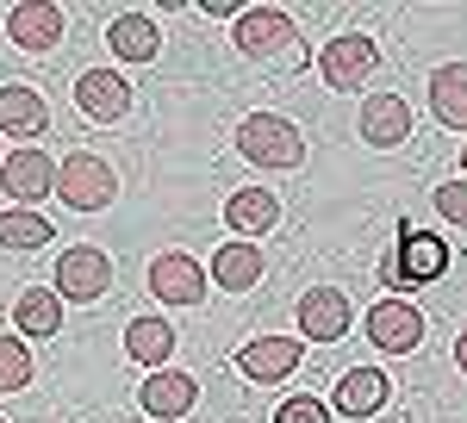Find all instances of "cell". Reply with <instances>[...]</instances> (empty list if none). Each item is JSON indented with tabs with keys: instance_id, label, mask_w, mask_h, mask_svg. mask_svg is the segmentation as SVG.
<instances>
[{
	"instance_id": "cell-1",
	"label": "cell",
	"mask_w": 467,
	"mask_h": 423,
	"mask_svg": "<svg viewBox=\"0 0 467 423\" xmlns=\"http://www.w3.org/2000/svg\"><path fill=\"white\" fill-rule=\"evenodd\" d=\"M237 150L250 156L255 169H299L306 162V138H299V125L281 119V112H250L237 125Z\"/></svg>"
},
{
	"instance_id": "cell-2",
	"label": "cell",
	"mask_w": 467,
	"mask_h": 423,
	"mask_svg": "<svg viewBox=\"0 0 467 423\" xmlns=\"http://www.w3.org/2000/svg\"><path fill=\"white\" fill-rule=\"evenodd\" d=\"M57 200L69 212H100L119 200V175H112L100 156H88V150H75L57 162Z\"/></svg>"
},
{
	"instance_id": "cell-3",
	"label": "cell",
	"mask_w": 467,
	"mask_h": 423,
	"mask_svg": "<svg viewBox=\"0 0 467 423\" xmlns=\"http://www.w3.org/2000/svg\"><path fill=\"white\" fill-rule=\"evenodd\" d=\"M107 286H112V262L94 243H75V249L57 255V281H50V293H57L63 305H94Z\"/></svg>"
},
{
	"instance_id": "cell-4",
	"label": "cell",
	"mask_w": 467,
	"mask_h": 423,
	"mask_svg": "<svg viewBox=\"0 0 467 423\" xmlns=\"http://www.w3.org/2000/svg\"><path fill=\"white\" fill-rule=\"evenodd\" d=\"M374 63H380V50H374V37H361V32H343L318 50V75H324V88H337V94L361 88L374 75Z\"/></svg>"
},
{
	"instance_id": "cell-5",
	"label": "cell",
	"mask_w": 467,
	"mask_h": 423,
	"mask_svg": "<svg viewBox=\"0 0 467 423\" xmlns=\"http://www.w3.org/2000/svg\"><path fill=\"white\" fill-rule=\"evenodd\" d=\"M0 187L19 200V212H32L37 200H50L57 193V162L44 156V150H13V156H0Z\"/></svg>"
},
{
	"instance_id": "cell-6",
	"label": "cell",
	"mask_w": 467,
	"mask_h": 423,
	"mask_svg": "<svg viewBox=\"0 0 467 423\" xmlns=\"http://www.w3.org/2000/svg\"><path fill=\"white\" fill-rule=\"evenodd\" d=\"M231 37H237L244 57H275V50H287L293 37H299V26H293V13H281V6H244Z\"/></svg>"
},
{
	"instance_id": "cell-7",
	"label": "cell",
	"mask_w": 467,
	"mask_h": 423,
	"mask_svg": "<svg viewBox=\"0 0 467 423\" xmlns=\"http://www.w3.org/2000/svg\"><path fill=\"white\" fill-rule=\"evenodd\" d=\"M150 293H156L162 305H200L206 274H200V262H193L187 249H169V255L150 262Z\"/></svg>"
},
{
	"instance_id": "cell-8",
	"label": "cell",
	"mask_w": 467,
	"mask_h": 423,
	"mask_svg": "<svg viewBox=\"0 0 467 423\" xmlns=\"http://www.w3.org/2000/svg\"><path fill=\"white\" fill-rule=\"evenodd\" d=\"M299 336H312V343L349 336V293L343 286H312L299 299Z\"/></svg>"
},
{
	"instance_id": "cell-9",
	"label": "cell",
	"mask_w": 467,
	"mask_h": 423,
	"mask_svg": "<svg viewBox=\"0 0 467 423\" xmlns=\"http://www.w3.org/2000/svg\"><path fill=\"white\" fill-rule=\"evenodd\" d=\"M368 336L387 355H411L424 343V317H418V305H405V299H380V305L368 312Z\"/></svg>"
},
{
	"instance_id": "cell-10",
	"label": "cell",
	"mask_w": 467,
	"mask_h": 423,
	"mask_svg": "<svg viewBox=\"0 0 467 423\" xmlns=\"http://www.w3.org/2000/svg\"><path fill=\"white\" fill-rule=\"evenodd\" d=\"M237 367L250 374L255 387H275V380H287L299 367V336H250L237 349Z\"/></svg>"
},
{
	"instance_id": "cell-11",
	"label": "cell",
	"mask_w": 467,
	"mask_h": 423,
	"mask_svg": "<svg viewBox=\"0 0 467 423\" xmlns=\"http://www.w3.org/2000/svg\"><path fill=\"white\" fill-rule=\"evenodd\" d=\"M6 37H13L19 50H57V44H63V6H50V0H19V6L6 13Z\"/></svg>"
},
{
	"instance_id": "cell-12",
	"label": "cell",
	"mask_w": 467,
	"mask_h": 423,
	"mask_svg": "<svg viewBox=\"0 0 467 423\" xmlns=\"http://www.w3.org/2000/svg\"><path fill=\"white\" fill-rule=\"evenodd\" d=\"M75 106L88 112V119H100V125H112V119H125L131 112V81L112 69H88L81 81H75Z\"/></svg>"
},
{
	"instance_id": "cell-13",
	"label": "cell",
	"mask_w": 467,
	"mask_h": 423,
	"mask_svg": "<svg viewBox=\"0 0 467 423\" xmlns=\"http://www.w3.org/2000/svg\"><path fill=\"white\" fill-rule=\"evenodd\" d=\"M399 274H405V286H431L449 274V243L442 237H431V231H405V243L393 249Z\"/></svg>"
},
{
	"instance_id": "cell-14",
	"label": "cell",
	"mask_w": 467,
	"mask_h": 423,
	"mask_svg": "<svg viewBox=\"0 0 467 423\" xmlns=\"http://www.w3.org/2000/svg\"><path fill=\"white\" fill-rule=\"evenodd\" d=\"M361 138L374 143V150H399V143L411 138V106L399 100V94H368L361 100Z\"/></svg>"
},
{
	"instance_id": "cell-15",
	"label": "cell",
	"mask_w": 467,
	"mask_h": 423,
	"mask_svg": "<svg viewBox=\"0 0 467 423\" xmlns=\"http://www.w3.org/2000/svg\"><path fill=\"white\" fill-rule=\"evenodd\" d=\"M193 398H200V387L187 380V374H175V367H156L144 387H138V405H144L156 423H169V418H187L193 411Z\"/></svg>"
},
{
	"instance_id": "cell-16",
	"label": "cell",
	"mask_w": 467,
	"mask_h": 423,
	"mask_svg": "<svg viewBox=\"0 0 467 423\" xmlns=\"http://www.w3.org/2000/svg\"><path fill=\"white\" fill-rule=\"evenodd\" d=\"M275 218H281V200H275L268 187H237V193L224 200V224L237 231V243L268 237V231H275Z\"/></svg>"
},
{
	"instance_id": "cell-17",
	"label": "cell",
	"mask_w": 467,
	"mask_h": 423,
	"mask_svg": "<svg viewBox=\"0 0 467 423\" xmlns=\"http://www.w3.org/2000/svg\"><path fill=\"white\" fill-rule=\"evenodd\" d=\"M50 106L37 88H0V138H44Z\"/></svg>"
},
{
	"instance_id": "cell-18",
	"label": "cell",
	"mask_w": 467,
	"mask_h": 423,
	"mask_svg": "<svg viewBox=\"0 0 467 423\" xmlns=\"http://www.w3.org/2000/svg\"><path fill=\"white\" fill-rule=\"evenodd\" d=\"M206 281L224 286V293H250V286L262 281V249H255V243H218Z\"/></svg>"
},
{
	"instance_id": "cell-19",
	"label": "cell",
	"mask_w": 467,
	"mask_h": 423,
	"mask_svg": "<svg viewBox=\"0 0 467 423\" xmlns=\"http://www.w3.org/2000/svg\"><path fill=\"white\" fill-rule=\"evenodd\" d=\"M330 405L343 411V418H374L380 405H387V374H374V367H349L337 392H330Z\"/></svg>"
},
{
	"instance_id": "cell-20",
	"label": "cell",
	"mask_w": 467,
	"mask_h": 423,
	"mask_svg": "<svg viewBox=\"0 0 467 423\" xmlns=\"http://www.w3.org/2000/svg\"><path fill=\"white\" fill-rule=\"evenodd\" d=\"M431 112L449 131H467V63H442L431 75Z\"/></svg>"
},
{
	"instance_id": "cell-21",
	"label": "cell",
	"mask_w": 467,
	"mask_h": 423,
	"mask_svg": "<svg viewBox=\"0 0 467 423\" xmlns=\"http://www.w3.org/2000/svg\"><path fill=\"white\" fill-rule=\"evenodd\" d=\"M112 50H119L125 63H150V57L162 50L156 19H150V13H119V19H112Z\"/></svg>"
},
{
	"instance_id": "cell-22",
	"label": "cell",
	"mask_w": 467,
	"mask_h": 423,
	"mask_svg": "<svg viewBox=\"0 0 467 423\" xmlns=\"http://www.w3.org/2000/svg\"><path fill=\"white\" fill-rule=\"evenodd\" d=\"M13 324H19L26 336H57V330H63V299H57L50 286H26L19 305H13Z\"/></svg>"
},
{
	"instance_id": "cell-23",
	"label": "cell",
	"mask_w": 467,
	"mask_h": 423,
	"mask_svg": "<svg viewBox=\"0 0 467 423\" xmlns=\"http://www.w3.org/2000/svg\"><path fill=\"white\" fill-rule=\"evenodd\" d=\"M125 349H131V361H144L150 374L175 355V330L162 324V317H131V330H125Z\"/></svg>"
},
{
	"instance_id": "cell-24",
	"label": "cell",
	"mask_w": 467,
	"mask_h": 423,
	"mask_svg": "<svg viewBox=\"0 0 467 423\" xmlns=\"http://www.w3.org/2000/svg\"><path fill=\"white\" fill-rule=\"evenodd\" d=\"M57 231H50V218H37V212H0V243L6 249H37L50 243Z\"/></svg>"
},
{
	"instance_id": "cell-25",
	"label": "cell",
	"mask_w": 467,
	"mask_h": 423,
	"mask_svg": "<svg viewBox=\"0 0 467 423\" xmlns=\"http://www.w3.org/2000/svg\"><path fill=\"white\" fill-rule=\"evenodd\" d=\"M32 387V349L19 336H0V392H26Z\"/></svg>"
},
{
	"instance_id": "cell-26",
	"label": "cell",
	"mask_w": 467,
	"mask_h": 423,
	"mask_svg": "<svg viewBox=\"0 0 467 423\" xmlns=\"http://www.w3.org/2000/svg\"><path fill=\"white\" fill-rule=\"evenodd\" d=\"M275 423H330V405H324V398H287V405L275 411Z\"/></svg>"
},
{
	"instance_id": "cell-27",
	"label": "cell",
	"mask_w": 467,
	"mask_h": 423,
	"mask_svg": "<svg viewBox=\"0 0 467 423\" xmlns=\"http://www.w3.org/2000/svg\"><path fill=\"white\" fill-rule=\"evenodd\" d=\"M436 212H442L449 224H467V181H449V187H436Z\"/></svg>"
},
{
	"instance_id": "cell-28",
	"label": "cell",
	"mask_w": 467,
	"mask_h": 423,
	"mask_svg": "<svg viewBox=\"0 0 467 423\" xmlns=\"http://www.w3.org/2000/svg\"><path fill=\"white\" fill-rule=\"evenodd\" d=\"M380 286H399V293H405V274H399V262H393V255L380 262Z\"/></svg>"
},
{
	"instance_id": "cell-29",
	"label": "cell",
	"mask_w": 467,
	"mask_h": 423,
	"mask_svg": "<svg viewBox=\"0 0 467 423\" xmlns=\"http://www.w3.org/2000/svg\"><path fill=\"white\" fill-rule=\"evenodd\" d=\"M455 367L467 374V330H462V343H455Z\"/></svg>"
},
{
	"instance_id": "cell-30",
	"label": "cell",
	"mask_w": 467,
	"mask_h": 423,
	"mask_svg": "<svg viewBox=\"0 0 467 423\" xmlns=\"http://www.w3.org/2000/svg\"><path fill=\"white\" fill-rule=\"evenodd\" d=\"M462 169H467V143H462Z\"/></svg>"
}]
</instances>
